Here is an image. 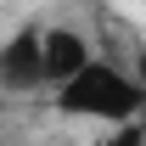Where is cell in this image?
<instances>
[{"instance_id":"1","label":"cell","mask_w":146,"mask_h":146,"mask_svg":"<svg viewBox=\"0 0 146 146\" xmlns=\"http://www.w3.org/2000/svg\"><path fill=\"white\" fill-rule=\"evenodd\" d=\"M56 101H62V112H79V118L124 124V118H135V112L146 107V90L135 79H124L118 68H107V62H84L73 79H62Z\"/></svg>"},{"instance_id":"2","label":"cell","mask_w":146,"mask_h":146,"mask_svg":"<svg viewBox=\"0 0 146 146\" xmlns=\"http://www.w3.org/2000/svg\"><path fill=\"white\" fill-rule=\"evenodd\" d=\"M0 84H11V90H34V84H45V34L23 28L17 39L0 45Z\"/></svg>"},{"instance_id":"3","label":"cell","mask_w":146,"mask_h":146,"mask_svg":"<svg viewBox=\"0 0 146 146\" xmlns=\"http://www.w3.org/2000/svg\"><path fill=\"white\" fill-rule=\"evenodd\" d=\"M84 62H90V51H84V39H79V34H68V28L45 34V79H51V84L73 79Z\"/></svg>"},{"instance_id":"4","label":"cell","mask_w":146,"mask_h":146,"mask_svg":"<svg viewBox=\"0 0 146 146\" xmlns=\"http://www.w3.org/2000/svg\"><path fill=\"white\" fill-rule=\"evenodd\" d=\"M101 146H146V124L141 118H124V129H118L112 141H101Z\"/></svg>"},{"instance_id":"5","label":"cell","mask_w":146,"mask_h":146,"mask_svg":"<svg viewBox=\"0 0 146 146\" xmlns=\"http://www.w3.org/2000/svg\"><path fill=\"white\" fill-rule=\"evenodd\" d=\"M141 73H146V56H141Z\"/></svg>"}]
</instances>
